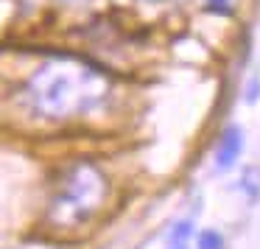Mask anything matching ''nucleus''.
Listing matches in <instances>:
<instances>
[{"mask_svg": "<svg viewBox=\"0 0 260 249\" xmlns=\"http://www.w3.org/2000/svg\"><path fill=\"white\" fill-rule=\"evenodd\" d=\"M107 196V179L90 163H79L59 179L51 199V221L56 227H76L90 221Z\"/></svg>", "mask_w": 260, "mask_h": 249, "instance_id": "f03ea898", "label": "nucleus"}, {"mask_svg": "<svg viewBox=\"0 0 260 249\" xmlns=\"http://www.w3.org/2000/svg\"><path fill=\"white\" fill-rule=\"evenodd\" d=\"M107 96V76L81 62H51L37 70L28 81L31 107L53 120L95 112Z\"/></svg>", "mask_w": 260, "mask_h": 249, "instance_id": "f257e3e1", "label": "nucleus"}, {"mask_svg": "<svg viewBox=\"0 0 260 249\" xmlns=\"http://www.w3.org/2000/svg\"><path fill=\"white\" fill-rule=\"evenodd\" d=\"M221 246H224V238L215 230H204L199 235V249H221Z\"/></svg>", "mask_w": 260, "mask_h": 249, "instance_id": "20e7f679", "label": "nucleus"}, {"mask_svg": "<svg viewBox=\"0 0 260 249\" xmlns=\"http://www.w3.org/2000/svg\"><path fill=\"white\" fill-rule=\"evenodd\" d=\"M241 148H243V132L238 129V126H230V129L221 135L218 154H215V165H218V168H230V165H235Z\"/></svg>", "mask_w": 260, "mask_h": 249, "instance_id": "7ed1b4c3", "label": "nucleus"}, {"mask_svg": "<svg viewBox=\"0 0 260 249\" xmlns=\"http://www.w3.org/2000/svg\"><path fill=\"white\" fill-rule=\"evenodd\" d=\"M168 249H187V243L185 241H176V238H171V246Z\"/></svg>", "mask_w": 260, "mask_h": 249, "instance_id": "39448f33", "label": "nucleus"}]
</instances>
